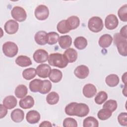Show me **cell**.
Here are the masks:
<instances>
[{"mask_svg":"<svg viewBox=\"0 0 127 127\" xmlns=\"http://www.w3.org/2000/svg\"><path fill=\"white\" fill-rule=\"evenodd\" d=\"M64 111L65 114L68 116L84 117L88 114L89 108L86 104L71 102L65 106Z\"/></svg>","mask_w":127,"mask_h":127,"instance_id":"cell-1","label":"cell"},{"mask_svg":"<svg viewBox=\"0 0 127 127\" xmlns=\"http://www.w3.org/2000/svg\"><path fill=\"white\" fill-rule=\"evenodd\" d=\"M48 63L50 65L63 68L68 64V61L64 54L60 53H53L49 56Z\"/></svg>","mask_w":127,"mask_h":127,"instance_id":"cell-2","label":"cell"},{"mask_svg":"<svg viewBox=\"0 0 127 127\" xmlns=\"http://www.w3.org/2000/svg\"><path fill=\"white\" fill-rule=\"evenodd\" d=\"M127 39L122 37L120 33L114 35V43L117 47L119 53L122 56H127Z\"/></svg>","mask_w":127,"mask_h":127,"instance_id":"cell-3","label":"cell"},{"mask_svg":"<svg viewBox=\"0 0 127 127\" xmlns=\"http://www.w3.org/2000/svg\"><path fill=\"white\" fill-rule=\"evenodd\" d=\"M103 20L100 17L93 16L88 20V27L91 32L94 33L99 32L103 29Z\"/></svg>","mask_w":127,"mask_h":127,"instance_id":"cell-4","label":"cell"},{"mask_svg":"<svg viewBox=\"0 0 127 127\" xmlns=\"http://www.w3.org/2000/svg\"><path fill=\"white\" fill-rule=\"evenodd\" d=\"M2 51L4 55L6 57L12 58L17 54L18 48L15 43L11 41H7L3 44Z\"/></svg>","mask_w":127,"mask_h":127,"instance_id":"cell-5","label":"cell"},{"mask_svg":"<svg viewBox=\"0 0 127 127\" xmlns=\"http://www.w3.org/2000/svg\"><path fill=\"white\" fill-rule=\"evenodd\" d=\"M11 15L16 21L19 22L25 21L27 17L25 10L19 6H15L13 7L11 11Z\"/></svg>","mask_w":127,"mask_h":127,"instance_id":"cell-6","label":"cell"},{"mask_svg":"<svg viewBox=\"0 0 127 127\" xmlns=\"http://www.w3.org/2000/svg\"><path fill=\"white\" fill-rule=\"evenodd\" d=\"M35 17L39 20H45L48 18L49 15L48 7L44 4H40L37 6L34 11Z\"/></svg>","mask_w":127,"mask_h":127,"instance_id":"cell-7","label":"cell"},{"mask_svg":"<svg viewBox=\"0 0 127 127\" xmlns=\"http://www.w3.org/2000/svg\"><path fill=\"white\" fill-rule=\"evenodd\" d=\"M34 61L37 63H43L48 61L49 55L48 52L44 49H38L33 54Z\"/></svg>","mask_w":127,"mask_h":127,"instance_id":"cell-8","label":"cell"},{"mask_svg":"<svg viewBox=\"0 0 127 127\" xmlns=\"http://www.w3.org/2000/svg\"><path fill=\"white\" fill-rule=\"evenodd\" d=\"M119 20L117 17L114 14L108 15L105 19V25L107 29L113 30L117 27Z\"/></svg>","mask_w":127,"mask_h":127,"instance_id":"cell-9","label":"cell"},{"mask_svg":"<svg viewBox=\"0 0 127 127\" xmlns=\"http://www.w3.org/2000/svg\"><path fill=\"white\" fill-rule=\"evenodd\" d=\"M19 24L14 20L9 19L7 21L4 26V30L8 34H14L17 32L18 30Z\"/></svg>","mask_w":127,"mask_h":127,"instance_id":"cell-10","label":"cell"},{"mask_svg":"<svg viewBox=\"0 0 127 127\" xmlns=\"http://www.w3.org/2000/svg\"><path fill=\"white\" fill-rule=\"evenodd\" d=\"M51 70L50 66L45 64H40L36 68V72L38 76L43 78L49 77Z\"/></svg>","mask_w":127,"mask_h":127,"instance_id":"cell-11","label":"cell"},{"mask_svg":"<svg viewBox=\"0 0 127 127\" xmlns=\"http://www.w3.org/2000/svg\"><path fill=\"white\" fill-rule=\"evenodd\" d=\"M89 73V68L85 65H80L77 66L74 70V75L79 79L86 78Z\"/></svg>","mask_w":127,"mask_h":127,"instance_id":"cell-12","label":"cell"},{"mask_svg":"<svg viewBox=\"0 0 127 127\" xmlns=\"http://www.w3.org/2000/svg\"><path fill=\"white\" fill-rule=\"evenodd\" d=\"M41 118L40 113L36 110H30L26 116L27 122L30 124H35L39 122Z\"/></svg>","mask_w":127,"mask_h":127,"instance_id":"cell-13","label":"cell"},{"mask_svg":"<svg viewBox=\"0 0 127 127\" xmlns=\"http://www.w3.org/2000/svg\"><path fill=\"white\" fill-rule=\"evenodd\" d=\"M83 95L88 98H90L94 96L97 93V89L95 85L91 83L85 84L82 89Z\"/></svg>","mask_w":127,"mask_h":127,"instance_id":"cell-14","label":"cell"},{"mask_svg":"<svg viewBox=\"0 0 127 127\" xmlns=\"http://www.w3.org/2000/svg\"><path fill=\"white\" fill-rule=\"evenodd\" d=\"M19 106L22 109H30L34 105V98L30 95H27L22 98V99L19 101Z\"/></svg>","mask_w":127,"mask_h":127,"instance_id":"cell-15","label":"cell"},{"mask_svg":"<svg viewBox=\"0 0 127 127\" xmlns=\"http://www.w3.org/2000/svg\"><path fill=\"white\" fill-rule=\"evenodd\" d=\"M113 40L112 37L110 34H105L100 37L98 44L101 48H108L111 45Z\"/></svg>","mask_w":127,"mask_h":127,"instance_id":"cell-16","label":"cell"},{"mask_svg":"<svg viewBox=\"0 0 127 127\" xmlns=\"http://www.w3.org/2000/svg\"><path fill=\"white\" fill-rule=\"evenodd\" d=\"M59 44L63 49H68L72 44V39L69 35H63L59 37Z\"/></svg>","mask_w":127,"mask_h":127,"instance_id":"cell-17","label":"cell"},{"mask_svg":"<svg viewBox=\"0 0 127 127\" xmlns=\"http://www.w3.org/2000/svg\"><path fill=\"white\" fill-rule=\"evenodd\" d=\"M12 120L15 123L21 122L24 118V113L20 109H15L13 110L10 114Z\"/></svg>","mask_w":127,"mask_h":127,"instance_id":"cell-18","label":"cell"},{"mask_svg":"<svg viewBox=\"0 0 127 127\" xmlns=\"http://www.w3.org/2000/svg\"><path fill=\"white\" fill-rule=\"evenodd\" d=\"M47 33L45 31H39L37 32L34 36V40L36 43L40 45H45L47 43Z\"/></svg>","mask_w":127,"mask_h":127,"instance_id":"cell-19","label":"cell"},{"mask_svg":"<svg viewBox=\"0 0 127 127\" xmlns=\"http://www.w3.org/2000/svg\"><path fill=\"white\" fill-rule=\"evenodd\" d=\"M2 103L7 109L10 110L14 108L17 105V100L14 96L9 95L4 98Z\"/></svg>","mask_w":127,"mask_h":127,"instance_id":"cell-20","label":"cell"},{"mask_svg":"<svg viewBox=\"0 0 127 127\" xmlns=\"http://www.w3.org/2000/svg\"><path fill=\"white\" fill-rule=\"evenodd\" d=\"M64 56L68 63H72L75 62L77 58V51L73 48H68L64 52Z\"/></svg>","mask_w":127,"mask_h":127,"instance_id":"cell-21","label":"cell"},{"mask_svg":"<svg viewBox=\"0 0 127 127\" xmlns=\"http://www.w3.org/2000/svg\"><path fill=\"white\" fill-rule=\"evenodd\" d=\"M15 63L21 67L28 66L32 64L29 57L23 55H20L17 57L15 60Z\"/></svg>","mask_w":127,"mask_h":127,"instance_id":"cell-22","label":"cell"},{"mask_svg":"<svg viewBox=\"0 0 127 127\" xmlns=\"http://www.w3.org/2000/svg\"><path fill=\"white\" fill-rule=\"evenodd\" d=\"M49 77L52 82L58 83L61 80L63 77L62 72L58 69H52L51 70Z\"/></svg>","mask_w":127,"mask_h":127,"instance_id":"cell-23","label":"cell"},{"mask_svg":"<svg viewBox=\"0 0 127 127\" xmlns=\"http://www.w3.org/2000/svg\"><path fill=\"white\" fill-rule=\"evenodd\" d=\"M66 21L70 31L77 28L80 24L79 18L76 16H71L66 19Z\"/></svg>","mask_w":127,"mask_h":127,"instance_id":"cell-24","label":"cell"},{"mask_svg":"<svg viewBox=\"0 0 127 127\" xmlns=\"http://www.w3.org/2000/svg\"><path fill=\"white\" fill-rule=\"evenodd\" d=\"M43 85V80L39 79H35L30 81L29 87L31 91L33 92H38L41 90Z\"/></svg>","mask_w":127,"mask_h":127,"instance_id":"cell-25","label":"cell"},{"mask_svg":"<svg viewBox=\"0 0 127 127\" xmlns=\"http://www.w3.org/2000/svg\"><path fill=\"white\" fill-rule=\"evenodd\" d=\"M105 82L107 85L113 87L116 86L120 82L119 76L115 74L108 75L105 78Z\"/></svg>","mask_w":127,"mask_h":127,"instance_id":"cell-26","label":"cell"},{"mask_svg":"<svg viewBox=\"0 0 127 127\" xmlns=\"http://www.w3.org/2000/svg\"><path fill=\"white\" fill-rule=\"evenodd\" d=\"M74 46L78 50L84 49L87 46V40L82 36L76 37L73 42Z\"/></svg>","mask_w":127,"mask_h":127,"instance_id":"cell-27","label":"cell"},{"mask_svg":"<svg viewBox=\"0 0 127 127\" xmlns=\"http://www.w3.org/2000/svg\"><path fill=\"white\" fill-rule=\"evenodd\" d=\"M28 93V89L27 87L23 84H20L18 85L14 91V94L16 97L18 98H23L26 96Z\"/></svg>","mask_w":127,"mask_h":127,"instance_id":"cell-28","label":"cell"},{"mask_svg":"<svg viewBox=\"0 0 127 127\" xmlns=\"http://www.w3.org/2000/svg\"><path fill=\"white\" fill-rule=\"evenodd\" d=\"M83 126L84 127H98L99 123L95 118L89 116L83 120Z\"/></svg>","mask_w":127,"mask_h":127,"instance_id":"cell-29","label":"cell"},{"mask_svg":"<svg viewBox=\"0 0 127 127\" xmlns=\"http://www.w3.org/2000/svg\"><path fill=\"white\" fill-rule=\"evenodd\" d=\"M37 74L36 69L34 68H28L24 69L22 72V76L26 80H31L34 78Z\"/></svg>","mask_w":127,"mask_h":127,"instance_id":"cell-30","label":"cell"},{"mask_svg":"<svg viewBox=\"0 0 127 127\" xmlns=\"http://www.w3.org/2000/svg\"><path fill=\"white\" fill-rule=\"evenodd\" d=\"M59 101V95L56 92H51L46 96V101L49 105H55L58 103Z\"/></svg>","mask_w":127,"mask_h":127,"instance_id":"cell-31","label":"cell"},{"mask_svg":"<svg viewBox=\"0 0 127 127\" xmlns=\"http://www.w3.org/2000/svg\"><path fill=\"white\" fill-rule=\"evenodd\" d=\"M112 115V112L106 108H102L97 113V117L101 121H105L110 118Z\"/></svg>","mask_w":127,"mask_h":127,"instance_id":"cell-32","label":"cell"},{"mask_svg":"<svg viewBox=\"0 0 127 127\" xmlns=\"http://www.w3.org/2000/svg\"><path fill=\"white\" fill-rule=\"evenodd\" d=\"M59 35L56 32H50L47 33V41L49 45H53L56 44L59 41Z\"/></svg>","mask_w":127,"mask_h":127,"instance_id":"cell-33","label":"cell"},{"mask_svg":"<svg viewBox=\"0 0 127 127\" xmlns=\"http://www.w3.org/2000/svg\"><path fill=\"white\" fill-rule=\"evenodd\" d=\"M108 98L107 93L104 91H99L95 97L94 101L98 105H101L104 103Z\"/></svg>","mask_w":127,"mask_h":127,"instance_id":"cell-34","label":"cell"},{"mask_svg":"<svg viewBox=\"0 0 127 127\" xmlns=\"http://www.w3.org/2000/svg\"><path fill=\"white\" fill-rule=\"evenodd\" d=\"M57 28L58 31L61 34H65L70 31L66 20H62L60 21L57 24Z\"/></svg>","mask_w":127,"mask_h":127,"instance_id":"cell-35","label":"cell"},{"mask_svg":"<svg viewBox=\"0 0 127 127\" xmlns=\"http://www.w3.org/2000/svg\"><path fill=\"white\" fill-rule=\"evenodd\" d=\"M118 15L120 20L124 22L127 21V4L121 6L118 11Z\"/></svg>","mask_w":127,"mask_h":127,"instance_id":"cell-36","label":"cell"},{"mask_svg":"<svg viewBox=\"0 0 127 127\" xmlns=\"http://www.w3.org/2000/svg\"><path fill=\"white\" fill-rule=\"evenodd\" d=\"M103 108L107 109L112 112H113L117 108V102L114 100H109L104 103L103 106Z\"/></svg>","mask_w":127,"mask_h":127,"instance_id":"cell-37","label":"cell"},{"mask_svg":"<svg viewBox=\"0 0 127 127\" xmlns=\"http://www.w3.org/2000/svg\"><path fill=\"white\" fill-rule=\"evenodd\" d=\"M52 83L49 80H43V85L41 90L39 92L42 94H46L50 91L52 88Z\"/></svg>","mask_w":127,"mask_h":127,"instance_id":"cell-38","label":"cell"},{"mask_svg":"<svg viewBox=\"0 0 127 127\" xmlns=\"http://www.w3.org/2000/svg\"><path fill=\"white\" fill-rule=\"evenodd\" d=\"M63 125L64 127H77V123L73 118H66L64 120Z\"/></svg>","mask_w":127,"mask_h":127,"instance_id":"cell-39","label":"cell"},{"mask_svg":"<svg viewBox=\"0 0 127 127\" xmlns=\"http://www.w3.org/2000/svg\"><path fill=\"white\" fill-rule=\"evenodd\" d=\"M118 121L122 126H127V113L123 112L120 113L118 116Z\"/></svg>","mask_w":127,"mask_h":127,"instance_id":"cell-40","label":"cell"},{"mask_svg":"<svg viewBox=\"0 0 127 127\" xmlns=\"http://www.w3.org/2000/svg\"><path fill=\"white\" fill-rule=\"evenodd\" d=\"M0 118L2 119L4 117L7 113V108L2 104L0 105Z\"/></svg>","mask_w":127,"mask_h":127,"instance_id":"cell-41","label":"cell"},{"mask_svg":"<svg viewBox=\"0 0 127 127\" xmlns=\"http://www.w3.org/2000/svg\"><path fill=\"white\" fill-rule=\"evenodd\" d=\"M120 35L125 38H127V25H125L124 26H123L121 30H120Z\"/></svg>","mask_w":127,"mask_h":127,"instance_id":"cell-42","label":"cell"},{"mask_svg":"<svg viewBox=\"0 0 127 127\" xmlns=\"http://www.w3.org/2000/svg\"><path fill=\"white\" fill-rule=\"evenodd\" d=\"M52 125L51 123V122H50L49 121H44L42 122L39 125V127H52Z\"/></svg>","mask_w":127,"mask_h":127,"instance_id":"cell-43","label":"cell"},{"mask_svg":"<svg viewBox=\"0 0 127 127\" xmlns=\"http://www.w3.org/2000/svg\"><path fill=\"white\" fill-rule=\"evenodd\" d=\"M126 74H127V73L125 72L123 75V76H122V81H123V82H124L125 85H126V80H126V79H127V78H126Z\"/></svg>","mask_w":127,"mask_h":127,"instance_id":"cell-44","label":"cell"},{"mask_svg":"<svg viewBox=\"0 0 127 127\" xmlns=\"http://www.w3.org/2000/svg\"><path fill=\"white\" fill-rule=\"evenodd\" d=\"M127 90H126V85H125V88L124 90H123V93L124 94V95L126 97L127 96Z\"/></svg>","mask_w":127,"mask_h":127,"instance_id":"cell-45","label":"cell"}]
</instances>
